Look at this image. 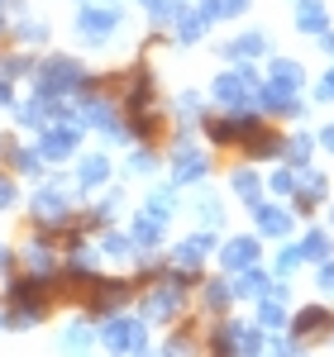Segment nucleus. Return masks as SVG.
Returning <instances> with one entry per match:
<instances>
[{
	"label": "nucleus",
	"mask_w": 334,
	"mask_h": 357,
	"mask_svg": "<svg viewBox=\"0 0 334 357\" xmlns=\"http://www.w3.org/2000/svg\"><path fill=\"white\" fill-rule=\"evenodd\" d=\"M134 357H153V353H148V348H134Z\"/></svg>",
	"instance_id": "obj_51"
},
{
	"label": "nucleus",
	"mask_w": 334,
	"mask_h": 357,
	"mask_svg": "<svg viewBox=\"0 0 334 357\" xmlns=\"http://www.w3.org/2000/svg\"><path fill=\"white\" fill-rule=\"evenodd\" d=\"M119 24H124V15L115 0H82V10H77V33L86 43H110V33H119Z\"/></svg>",
	"instance_id": "obj_1"
},
{
	"label": "nucleus",
	"mask_w": 334,
	"mask_h": 357,
	"mask_svg": "<svg viewBox=\"0 0 334 357\" xmlns=\"http://www.w3.org/2000/svg\"><path fill=\"white\" fill-rule=\"evenodd\" d=\"M77 176H82V186H101V181L110 176V153H91V158L77 167Z\"/></svg>",
	"instance_id": "obj_24"
},
{
	"label": "nucleus",
	"mask_w": 334,
	"mask_h": 357,
	"mask_svg": "<svg viewBox=\"0 0 334 357\" xmlns=\"http://www.w3.org/2000/svg\"><path fill=\"white\" fill-rule=\"evenodd\" d=\"M191 333H172V343H167V353L163 357H191Z\"/></svg>",
	"instance_id": "obj_37"
},
{
	"label": "nucleus",
	"mask_w": 334,
	"mask_h": 357,
	"mask_svg": "<svg viewBox=\"0 0 334 357\" xmlns=\"http://www.w3.org/2000/svg\"><path fill=\"white\" fill-rule=\"evenodd\" d=\"M205 172H210V158L196 153V148H182V153L172 158V176H177V181H201Z\"/></svg>",
	"instance_id": "obj_16"
},
{
	"label": "nucleus",
	"mask_w": 334,
	"mask_h": 357,
	"mask_svg": "<svg viewBox=\"0 0 334 357\" xmlns=\"http://www.w3.org/2000/svg\"><path fill=\"white\" fill-rule=\"evenodd\" d=\"M310 148H315V138L301 134V138H291V143H286V158H291L296 167H306L310 162Z\"/></svg>",
	"instance_id": "obj_34"
},
{
	"label": "nucleus",
	"mask_w": 334,
	"mask_h": 357,
	"mask_svg": "<svg viewBox=\"0 0 334 357\" xmlns=\"http://www.w3.org/2000/svg\"><path fill=\"white\" fill-rule=\"evenodd\" d=\"M296 181H301V210H315V205L325 200V191H330V181H325V172H301Z\"/></svg>",
	"instance_id": "obj_23"
},
{
	"label": "nucleus",
	"mask_w": 334,
	"mask_h": 357,
	"mask_svg": "<svg viewBox=\"0 0 334 357\" xmlns=\"http://www.w3.org/2000/svg\"><path fill=\"white\" fill-rule=\"evenodd\" d=\"M268 86L282 91V96H301V86H306V67L291 62V57H273V67H268Z\"/></svg>",
	"instance_id": "obj_9"
},
{
	"label": "nucleus",
	"mask_w": 334,
	"mask_h": 357,
	"mask_svg": "<svg viewBox=\"0 0 334 357\" xmlns=\"http://www.w3.org/2000/svg\"><path fill=\"white\" fill-rule=\"evenodd\" d=\"M229 301H234V291H229L224 281H210V286H205V310L220 314V310H229Z\"/></svg>",
	"instance_id": "obj_31"
},
{
	"label": "nucleus",
	"mask_w": 334,
	"mask_h": 357,
	"mask_svg": "<svg viewBox=\"0 0 334 357\" xmlns=\"http://www.w3.org/2000/svg\"><path fill=\"white\" fill-rule=\"evenodd\" d=\"M82 62L77 57H48L38 72H34V91L38 96H48V100H57V96H67V91H77L82 86Z\"/></svg>",
	"instance_id": "obj_3"
},
{
	"label": "nucleus",
	"mask_w": 334,
	"mask_h": 357,
	"mask_svg": "<svg viewBox=\"0 0 334 357\" xmlns=\"http://www.w3.org/2000/svg\"><path fill=\"white\" fill-rule=\"evenodd\" d=\"M239 281L229 286L234 296H249V301H263L268 291H273V281H268V272H258V267H244V272H234Z\"/></svg>",
	"instance_id": "obj_19"
},
{
	"label": "nucleus",
	"mask_w": 334,
	"mask_h": 357,
	"mask_svg": "<svg viewBox=\"0 0 334 357\" xmlns=\"http://www.w3.org/2000/svg\"><path fill=\"white\" fill-rule=\"evenodd\" d=\"M210 248H215V238H210V234H196L191 243H182L177 252H172V267H182V272H196V267H201V257H205Z\"/></svg>",
	"instance_id": "obj_17"
},
{
	"label": "nucleus",
	"mask_w": 334,
	"mask_h": 357,
	"mask_svg": "<svg viewBox=\"0 0 334 357\" xmlns=\"http://www.w3.org/2000/svg\"><path fill=\"white\" fill-rule=\"evenodd\" d=\"M234 191L244 195L249 205H258V176H253L249 167H244V172H234Z\"/></svg>",
	"instance_id": "obj_35"
},
{
	"label": "nucleus",
	"mask_w": 334,
	"mask_h": 357,
	"mask_svg": "<svg viewBox=\"0 0 334 357\" xmlns=\"http://www.w3.org/2000/svg\"><path fill=\"white\" fill-rule=\"evenodd\" d=\"M43 301H48V296H43V276H38V281H34V276L15 281V286H10V305H20V310L10 314V324H15V329L38 324V319H43V310H48Z\"/></svg>",
	"instance_id": "obj_4"
},
{
	"label": "nucleus",
	"mask_w": 334,
	"mask_h": 357,
	"mask_svg": "<svg viewBox=\"0 0 334 357\" xmlns=\"http://www.w3.org/2000/svg\"><path fill=\"white\" fill-rule=\"evenodd\" d=\"M253 220H258V229H263V238H286L291 234V215L282 210V205H253Z\"/></svg>",
	"instance_id": "obj_14"
},
{
	"label": "nucleus",
	"mask_w": 334,
	"mask_h": 357,
	"mask_svg": "<svg viewBox=\"0 0 334 357\" xmlns=\"http://www.w3.org/2000/svg\"><path fill=\"white\" fill-rule=\"evenodd\" d=\"M249 5H253V0H201L196 10H201V15H205V20L215 24V20H239V15H244Z\"/></svg>",
	"instance_id": "obj_22"
},
{
	"label": "nucleus",
	"mask_w": 334,
	"mask_h": 357,
	"mask_svg": "<svg viewBox=\"0 0 334 357\" xmlns=\"http://www.w3.org/2000/svg\"><path fill=\"white\" fill-rule=\"evenodd\" d=\"M129 172H153V153H134L129 158Z\"/></svg>",
	"instance_id": "obj_45"
},
{
	"label": "nucleus",
	"mask_w": 334,
	"mask_h": 357,
	"mask_svg": "<svg viewBox=\"0 0 334 357\" xmlns=\"http://www.w3.org/2000/svg\"><path fill=\"white\" fill-rule=\"evenodd\" d=\"M86 348H91V329H86V324H67V329H62V353L82 357Z\"/></svg>",
	"instance_id": "obj_28"
},
{
	"label": "nucleus",
	"mask_w": 334,
	"mask_h": 357,
	"mask_svg": "<svg viewBox=\"0 0 334 357\" xmlns=\"http://www.w3.org/2000/svg\"><path fill=\"white\" fill-rule=\"evenodd\" d=\"M163 215H153V210H143L139 220H134V238L129 243L134 248H153V243H163Z\"/></svg>",
	"instance_id": "obj_21"
},
{
	"label": "nucleus",
	"mask_w": 334,
	"mask_h": 357,
	"mask_svg": "<svg viewBox=\"0 0 334 357\" xmlns=\"http://www.w3.org/2000/svg\"><path fill=\"white\" fill-rule=\"evenodd\" d=\"M282 153H286V143H282L277 134H263V129H258V134L249 138V158H282Z\"/></svg>",
	"instance_id": "obj_27"
},
{
	"label": "nucleus",
	"mask_w": 334,
	"mask_h": 357,
	"mask_svg": "<svg viewBox=\"0 0 334 357\" xmlns=\"http://www.w3.org/2000/svg\"><path fill=\"white\" fill-rule=\"evenodd\" d=\"M172 24H177V38H182V43H201V33H205V24H210V20H205L201 10H191L187 0H177V15H172Z\"/></svg>",
	"instance_id": "obj_15"
},
{
	"label": "nucleus",
	"mask_w": 334,
	"mask_h": 357,
	"mask_svg": "<svg viewBox=\"0 0 334 357\" xmlns=\"http://www.w3.org/2000/svg\"><path fill=\"white\" fill-rule=\"evenodd\" d=\"M172 205H177V191H172V186H158V191L148 195V210H153V215H172Z\"/></svg>",
	"instance_id": "obj_32"
},
{
	"label": "nucleus",
	"mask_w": 334,
	"mask_h": 357,
	"mask_svg": "<svg viewBox=\"0 0 334 357\" xmlns=\"http://www.w3.org/2000/svg\"><path fill=\"white\" fill-rule=\"evenodd\" d=\"M315 281H320V291H325V296H334V262H330V257L320 262V276H315Z\"/></svg>",
	"instance_id": "obj_41"
},
{
	"label": "nucleus",
	"mask_w": 334,
	"mask_h": 357,
	"mask_svg": "<svg viewBox=\"0 0 334 357\" xmlns=\"http://www.w3.org/2000/svg\"><path fill=\"white\" fill-rule=\"evenodd\" d=\"M57 110H62V105H53L48 96H34V100H24V105H20V114H15V119H20L24 129H43V124H48V114H57Z\"/></svg>",
	"instance_id": "obj_20"
},
{
	"label": "nucleus",
	"mask_w": 334,
	"mask_h": 357,
	"mask_svg": "<svg viewBox=\"0 0 334 357\" xmlns=\"http://www.w3.org/2000/svg\"><path fill=\"white\" fill-rule=\"evenodd\" d=\"M124 301H129V286H124V281H101V276H91V310L115 314Z\"/></svg>",
	"instance_id": "obj_12"
},
{
	"label": "nucleus",
	"mask_w": 334,
	"mask_h": 357,
	"mask_svg": "<svg viewBox=\"0 0 334 357\" xmlns=\"http://www.w3.org/2000/svg\"><path fill=\"white\" fill-rule=\"evenodd\" d=\"M301 257H306V262H325V257H330V234H325V229H310L306 238H301Z\"/></svg>",
	"instance_id": "obj_26"
},
{
	"label": "nucleus",
	"mask_w": 334,
	"mask_h": 357,
	"mask_svg": "<svg viewBox=\"0 0 334 357\" xmlns=\"http://www.w3.org/2000/svg\"><path fill=\"white\" fill-rule=\"evenodd\" d=\"M10 205H15V181L0 176V210H10Z\"/></svg>",
	"instance_id": "obj_44"
},
{
	"label": "nucleus",
	"mask_w": 334,
	"mask_h": 357,
	"mask_svg": "<svg viewBox=\"0 0 334 357\" xmlns=\"http://www.w3.org/2000/svg\"><path fill=\"white\" fill-rule=\"evenodd\" d=\"M5 10H20V0H0V15H5Z\"/></svg>",
	"instance_id": "obj_50"
},
{
	"label": "nucleus",
	"mask_w": 334,
	"mask_h": 357,
	"mask_svg": "<svg viewBox=\"0 0 334 357\" xmlns=\"http://www.w3.org/2000/svg\"><path fill=\"white\" fill-rule=\"evenodd\" d=\"M306 257H301V248H282V257H277V276H291L296 267H301Z\"/></svg>",
	"instance_id": "obj_36"
},
{
	"label": "nucleus",
	"mask_w": 334,
	"mask_h": 357,
	"mask_svg": "<svg viewBox=\"0 0 334 357\" xmlns=\"http://www.w3.org/2000/svg\"><path fill=\"white\" fill-rule=\"evenodd\" d=\"M77 143H82L77 124H57V129H48V134H43V143H38V158H43V162H67V158L77 153Z\"/></svg>",
	"instance_id": "obj_7"
},
{
	"label": "nucleus",
	"mask_w": 334,
	"mask_h": 357,
	"mask_svg": "<svg viewBox=\"0 0 334 357\" xmlns=\"http://www.w3.org/2000/svg\"><path fill=\"white\" fill-rule=\"evenodd\" d=\"M182 301H187V286L167 276V286L148 291V301H143V319H172V314L182 310Z\"/></svg>",
	"instance_id": "obj_6"
},
{
	"label": "nucleus",
	"mask_w": 334,
	"mask_h": 357,
	"mask_svg": "<svg viewBox=\"0 0 334 357\" xmlns=\"http://www.w3.org/2000/svg\"><path fill=\"white\" fill-rule=\"evenodd\" d=\"M320 48H325V53L334 57V33H320Z\"/></svg>",
	"instance_id": "obj_47"
},
{
	"label": "nucleus",
	"mask_w": 334,
	"mask_h": 357,
	"mask_svg": "<svg viewBox=\"0 0 334 357\" xmlns=\"http://www.w3.org/2000/svg\"><path fill=\"white\" fill-rule=\"evenodd\" d=\"M239 357H263V333L239 324Z\"/></svg>",
	"instance_id": "obj_33"
},
{
	"label": "nucleus",
	"mask_w": 334,
	"mask_h": 357,
	"mask_svg": "<svg viewBox=\"0 0 334 357\" xmlns=\"http://www.w3.org/2000/svg\"><path fill=\"white\" fill-rule=\"evenodd\" d=\"M72 200H77V191H67V186H38L34 191V215L38 220H62L67 210H72Z\"/></svg>",
	"instance_id": "obj_8"
},
{
	"label": "nucleus",
	"mask_w": 334,
	"mask_h": 357,
	"mask_svg": "<svg viewBox=\"0 0 334 357\" xmlns=\"http://www.w3.org/2000/svg\"><path fill=\"white\" fill-rule=\"evenodd\" d=\"M258 91H263V82H258V72H253L249 62H239V67H229V72L215 77V100L229 105V110L253 105V100H258Z\"/></svg>",
	"instance_id": "obj_2"
},
{
	"label": "nucleus",
	"mask_w": 334,
	"mask_h": 357,
	"mask_svg": "<svg viewBox=\"0 0 334 357\" xmlns=\"http://www.w3.org/2000/svg\"><path fill=\"white\" fill-rule=\"evenodd\" d=\"M0 105H10V82H0Z\"/></svg>",
	"instance_id": "obj_49"
},
{
	"label": "nucleus",
	"mask_w": 334,
	"mask_h": 357,
	"mask_svg": "<svg viewBox=\"0 0 334 357\" xmlns=\"http://www.w3.org/2000/svg\"><path fill=\"white\" fill-rule=\"evenodd\" d=\"M106 252H110V257H129V252H134V243H129V238H119V234H106Z\"/></svg>",
	"instance_id": "obj_38"
},
{
	"label": "nucleus",
	"mask_w": 334,
	"mask_h": 357,
	"mask_svg": "<svg viewBox=\"0 0 334 357\" xmlns=\"http://www.w3.org/2000/svg\"><path fill=\"white\" fill-rule=\"evenodd\" d=\"M15 38H20L24 48H34V43L48 38V24H43V20H20V24H15Z\"/></svg>",
	"instance_id": "obj_30"
},
{
	"label": "nucleus",
	"mask_w": 334,
	"mask_h": 357,
	"mask_svg": "<svg viewBox=\"0 0 334 357\" xmlns=\"http://www.w3.org/2000/svg\"><path fill=\"white\" fill-rule=\"evenodd\" d=\"M215 348H210V357H239V324H224V329H215V338H210Z\"/></svg>",
	"instance_id": "obj_29"
},
{
	"label": "nucleus",
	"mask_w": 334,
	"mask_h": 357,
	"mask_svg": "<svg viewBox=\"0 0 334 357\" xmlns=\"http://www.w3.org/2000/svg\"><path fill=\"white\" fill-rule=\"evenodd\" d=\"M220 267H224V272L258 267V238H224V243H220Z\"/></svg>",
	"instance_id": "obj_10"
},
{
	"label": "nucleus",
	"mask_w": 334,
	"mask_h": 357,
	"mask_svg": "<svg viewBox=\"0 0 334 357\" xmlns=\"http://www.w3.org/2000/svg\"><path fill=\"white\" fill-rule=\"evenodd\" d=\"M296 29H301L306 38L330 33V10H325V0H296Z\"/></svg>",
	"instance_id": "obj_13"
},
{
	"label": "nucleus",
	"mask_w": 334,
	"mask_h": 357,
	"mask_svg": "<svg viewBox=\"0 0 334 357\" xmlns=\"http://www.w3.org/2000/svg\"><path fill=\"white\" fill-rule=\"evenodd\" d=\"M101 343L110 353H134L143 343V319H124V314H110L106 329H101Z\"/></svg>",
	"instance_id": "obj_5"
},
{
	"label": "nucleus",
	"mask_w": 334,
	"mask_h": 357,
	"mask_svg": "<svg viewBox=\"0 0 334 357\" xmlns=\"http://www.w3.org/2000/svg\"><path fill=\"white\" fill-rule=\"evenodd\" d=\"M273 191L291 195V191H296V172H277V176H273Z\"/></svg>",
	"instance_id": "obj_40"
},
{
	"label": "nucleus",
	"mask_w": 334,
	"mask_h": 357,
	"mask_svg": "<svg viewBox=\"0 0 334 357\" xmlns=\"http://www.w3.org/2000/svg\"><path fill=\"white\" fill-rule=\"evenodd\" d=\"M0 72H5V77H15V72H29V57H5V62H0Z\"/></svg>",
	"instance_id": "obj_43"
},
{
	"label": "nucleus",
	"mask_w": 334,
	"mask_h": 357,
	"mask_svg": "<svg viewBox=\"0 0 334 357\" xmlns=\"http://www.w3.org/2000/svg\"><path fill=\"white\" fill-rule=\"evenodd\" d=\"M24 262H29V276H48L53 272V252H48V238L24 248Z\"/></svg>",
	"instance_id": "obj_25"
},
{
	"label": "nucleus",
	"mask_w": 334,
	"mask_h": 357,
	"mask_svg": "<svg viewBox=\"0 0 334 357\" xmlns=\"http://www.w3.org/2000/svg\"><path fill=\"white\" fill-rule=\"evenodd\" d=\"M315 100H334V67L325 72V82L315 86Z\"/></svg>",
	"instance_id": "obj_42"
},
{
	"label": "nucleus",
	"mask_w": 334,
	"mask_h": 357,
	"mask_svg": "<svg viewBox=\"0 0 334 357\" xmlns=\"http://www.w3.org/2000/svg\"><path fill=\"white\" fill-rule=\"evenodd\" d=\"M330 329H334L330 305H306V310L291 319V333H296V338H315V333H330Z\"/></svg>",
	"instance_id": "obj_11"
},
{
	"label": "nucleus",
	"mask_w": 334,
	"mask_h": 357,
	"mask_svg": "<svg viewBox=\"0 0 334 357\" xmlns=\"http://www.w3.org/2000/svg\"><path fill=\"white\" fill-rule=\"evenodd\" d=\"M320 143H325V148H330V153H334V124H330V129H325V134H320Z\"/></svg>",
	"instance_id": "obj_48"
},
{
	"label": "nucleus",
	"mask_w": 334,
	"mask_h": 357,
	"mask_svg": "<svg viewBox=\"0 0 334 357\" xmlns=\"http://www.w3.org/2000/svg\"><path fill=\"white\" fill-rule=\"evenodd\" d=\"M263 53H268V33H239L234 43H224V57H234V62H253Z\"/></svg>",
	"instance_id": "obj_18"
},
{
	"label": "nucleus",
	"mask_w": 334,
	"mask_h": 357,
	"mask_svg": "<svg viewBox=\"0 0 334 357\" xmlns=\"http://www.w3.org/2000/svg\"><path fill=\"white\" fill-rule=\"evenodd\" d=\"M10 262H15V252H10V248H0V276L10 272Z\"/></svg>",
	"instance_id": "obj_46"
},
{
	"label": "nucleus",
	"mask_w": 334,
	"mask_h": 357,
	"mask_svg": "<svg viewBox=\"0 0 334 357\" xmlns=\"http://www.w3.org/2000/svg\"><path fill=\"white\" fill-rule=\"evenodd\" d=\"M10 162H15V172H38L43 158H34V153H24V148H15V158H10Z\"/></svg>",
	"instance_id": "obj_39"
}]
</instances>
